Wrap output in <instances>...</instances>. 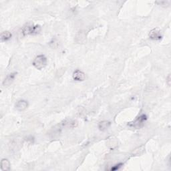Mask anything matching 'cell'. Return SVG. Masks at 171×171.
Listing matches in <instances>:
<instances>
[{"label":"cell","instance_id":"cell-1","mask_svg":"<svg viewBox=\"0 0 171 171\" xmlns=\"http://www.w3.org/2000/svg\"><path fill=\"white\" fill-rule=\"evenodd\" d=\"M41 31V27L39 25H34L33 23L29 22L23 26L22 28V33L23 36L35 35L39 33Z\"/></svg>","mask_w":171,"mask_h":171},{"label":"cell","instance_id":"cell-2","mask_svg":"<svg viewBox=\"0 0 171 171\" xmlns=\"http://www.w3.org/2000/svg\"><path fill=\"white\" fill-rule=\"evenodd\" d=\"M47 57L44 55H39L33 60V65L38 70H42L47 65Z\"/></svg>","mask_w":171,"mask_h":171},{"label":"cell","instance_id":"cell-3","mask_svg":"<svg viewBox=\"0 0 171 171\" xmlns=\"http://www.w3.org/2000/svg\"><path fill=\"white\" fill-rule=\"evenodd\" d=\"M149 38L153 40H160L162 38L161 31L158 28H154L149 33Z\"/></svg>","mask_w":171,"mask_h":171},{"label":"cell","instance_id":"cell-4","mask_svg":"<svg viewBox=\"0 0 171 171\" xmlns=\"http://www.w3.org/2000/svg\"><path fill=\"white\" fill-rule=\"evenodd\" d=\"M72 78L75 81H83L85 80L86 75H85V73H84L83 72H81V71L79 70H76L73 73Z\"/></svg>","mask_w":171,"mask_h":171},{"label":"cell","instance_id":"cell-5","mask_svg":"<svg viewBox=\"0 0 171 171\" xmlns=\"http://www.w3.org/2000/svg\"><path fill=\"white\" fill-rule=\"evenodd\" d=\"M146 120V116L143 114L141 115L140 116H139L137 119L133 122L132 126L136 128H140L141 126H143L144 125V124Z\"/></svg>","mask_w":171,"mask_h":171},{"label":"cell","instance_id":"cell-6","mask_svg":"<svg viewBox=\"0 0 171 171\" xmlns=\"http://www.w3.org/2000/svg\"><path fill=\"white\" fill-rule=\"evenodd\" d=\"M28 107V103L27 101L24 100H21L17 102L15 104V108L18 111H23Z\"/></svg>","mask_w":171,"mask_h":171},{"label":"cell","instance_id":"cell-7","mask_svg":"<svg viewBox=\"0 0 171 171\" xmlns=\"http://www.w3.org/2000/svg\"><path fill=\"white\" fill-rule=\"evenodd\" d=\"M16 75H17V73H15V72L12 73H10V74L7 75L3 81V85L4 86H9L10 84H12L13 81H14Z\"/></svg>","mask_w":171,"mask_h":171},{"label":"cell","instance_id":"cell-8","mask_svg":"<svg viewBox=\"0 0 171 171\" xmlns=\"http://www.w3.org/2000/svg\"><path fill=\"white\" fill-rule=\"evenodd\" d=\"M62 124L67 128H75L78 126V122L72 119H67L64 121V123H62Z\"/></svg>","mask_w":171,"mask_h":171},{"label":"cell","instance_id":"cell-9","mask_svg":"<svg viewBox=\"0 0 171 171\" xmlns=\"http://www.w3.org/2000/svg\"><path fill=\"white\" fill-rule=\"evenodd\" d=\"M110 125H111V123L109 121L104 120L98 124V128L100 130L105 131L108 129Z\"/></svg>","mask_w":171,"mask_h":171},{"label":"cell","instance_id":"cell-10","mask_svg":"<svg viewBox=\"0 0 171 171\" xmlns=\"http://www.w3.org/2000/svg\"><path fill=\"white\" fill-rule=\"evenodd\" d=\"M1 169L3 171H7L10 170V162L7 159H4L1 161Z\"/></svg>","mask_w":171,"mask_h":171},{"label":"cell","instance_id":"cell-11","mask_svg":"<svg viewBox=\"0 0 171 171\" xmlns=\"http://www.w3.org/2000/svg\"><path fill=\"white\" fill-rule=\"evenodd\" d=\"M12 33L11 32H9L8 31H3L1 33V36H0V38H1V41H6L9 40V39H11L12 38Z\"/></svg>","mask_w":171,"mask_h":171},{"label":"cell","instance_id":"cell-12","mask_svg":"<svg viewBox=\"0 0 171 171\" xmlns=\"http://www.w3.org/2000/svg\"><path fill=\"white\" fill-rule=\"evenodd\" d=\"M156 4H159V5L162 6H169V4H170V1H156Z\"/></svg>","mask_w":171,"mask_h":171},{"label":"cell","instance_id":"cell-13","mask_svg":"<svg viewBox=\"0 0 171 171\" xmlns=\"http://www.w3.org/2000/svg\"><path fill=\"white\" fill-rule=\"evenodd\" d=\"M122 164H118L115 165L113 167H112L111 170H117L119 169L121 167H122Z\"/></svg>","mask_w":171,"mask_h":171},{"label":"cell","instance_id":"cell-14","mask_svg":"<svg viewBox=\"0 0 171 171\" xmlns=\"http://www.w3.org/2000/svg\"><path fill=\"white\" fill-rule=\"evenodd\" d=\"M170 74H168V77L167 78V84L168 86H170Z\"/></svg>","mask_w":171,"mask_h":171}]
</instances>
